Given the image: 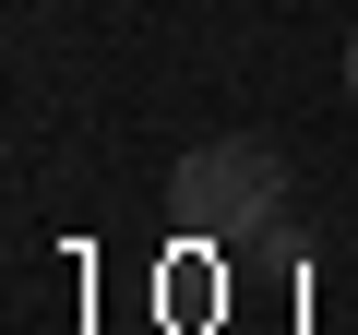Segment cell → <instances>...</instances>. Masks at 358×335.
Returning a JSON list of instances; mask_svg holds the SVG:
<instances>
[{
    "label": "cell",
    "instance_id": "cell-1",
    "mask_svg": "<svg viewBox=\"0 0 358 335\" xmlns=\"http://www.w3.org/2000/svg\"><path fill=\"white\" fill-rule=\"evenodd\" d=\"M167 204H179V228H203V240H239V228H263V216L287 204V156H275L263 132L192 144V156H179V180H167Z\"/></svg>",
    "mask_w": 358,
    "mask_h": 335
},
{
    "label": "cell",
    "instance_id": "cell-2",
    "mask_svg": "<svg viewBox=\"0 0 358 335\" xmlns=\"http://www.w3.org/2000/svg\"><path fill=\"white\" fill-rule=\"evenodd\" d=\"M346 96H358V48H346Z\"/></svg>",
    "mask_w": 358,
    "mask_h": 335
}]
</instances>
